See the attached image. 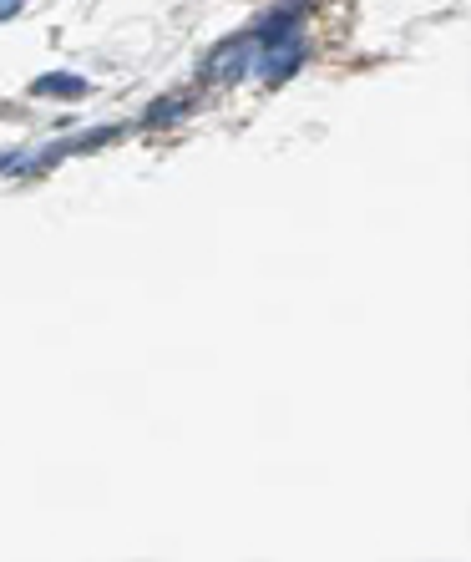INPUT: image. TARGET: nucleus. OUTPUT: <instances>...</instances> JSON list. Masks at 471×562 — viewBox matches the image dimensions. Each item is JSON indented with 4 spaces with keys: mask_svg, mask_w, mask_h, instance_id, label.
Returning a JSON list of instances; mask_svg holds the SVG:
<instances>
[{
    "mask_svg": "<svg viewBox=\"0 0 471 562\" xmlns=\"http://www.w3.org/2000/svg\"><path fill=\"white\" fill-rule=\"evenodd\" d=\"M299 26V11H279V16H269L264 26H259V41H279V36H289Z\"/></svg>",
    "mask_w": 471,
    "mask_h": 562,
    "instance_id": "5",
    "label": "nucleus"
},
{
    "mask_svg": "<svg viewBox=\"0 0 471 562\" xmlns=\"http://www.w3.org/2000/svg\"><path fill=\"white\" fill-rule=\"evenodd\" d=\"M244 61H249V41L239 36V41H228V46L208 61V76H223V82H233V76L244 71Z\"/></svg>",
    "mask_w": 471,
    "mask_h": 562,
    "instance_id": "2",
    "label": "nucleus"
},
{
    "mask_svg": "<svg viewBox=\"0 0 471 562\" xmlns=\"http://www.w3.org/2000/svg\"><path fill=\"white\" fill-rule=\"evenodd\" d=\"M299 61H304V36L289 31V36H279V41H264L254 71H259V82H289V76L299 71Z\"/></svg>",
    "mask_w": 471,
    "mask_h": 562,
    "instance_id": "1",
    "label": "nucleus"
},
{
    "mask_svg": "<svg viewBox=\"0 0 471 562\" xmlns=\"http://www.w3.org/2000/svg\"><path fill=\"white\" fill-rule=\"evenodd\" d=\"M36 97H87V82L71 71H46L36 82Z\"/></svg>",
    "mask_w": 471,
    "mask_h": 562,
    "instance_id": "3",
    "label": "nucleus"
},
{
    "mask_svg": "<svg viewBox=\"0 0 471 562\" xmlns=\"http://www.w3.org/2000/svg\"><path fill=\"white\" fill-rule=\"evenodd\" d=\"M183 112H188V102H183V97H163V102H152V107H147V117H142V122H147V127H168V122H173V117H183Z\"/></svg>",
    "mask_w": 471,
    "mask_h": 562,
    "instance_id": "4",
    "label": "nucleus"
},
{
    "mask_svg": "<svg viewBox=\"0 0 471 562\" xmlns=\"http://www.w3.org/2000/svg\"><path fill=\"white\" fill-rule=\"evenodd\" d=\"M21 11V0H0V21H6V16H16Z\"/></svg>",
    "mask_w": 471,
    "mask_h": 562,
    "instance_id": "6",
    "label": "nucleus"
}]
</instances>
